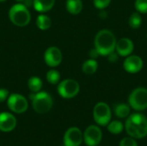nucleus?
I'll use <instances>...</instances> for the list:
<instances>
[{
  "instance_id": "30",
  "label": "nucleus",
  "mask_w": 147,
  "mask_h": 146,
  "mask_svg": "<svg viewBox=\"0 0 147 146\" xmlns=\"http://www.w3.org/2000/svg\"><path fill=\"white\" fill-rule=\"evenodd\" d=\"M33 1H34V0H23V1H22V3H23L26 7L29 8L30 6L33 5Z\"/></svg>"
},
{
  "instance_id": "27",
  "label": "nucleus",
  "mask_w": 147,
  "mask_h": 146,
  "mask_svg": "<svg viewBox=\"0 0 147 146\" xmlns=\"http://www.w3.org/2000/svg\"><path fill=\"white\" fill-rule=\"evenodd\" d=\"M9 96V90L6 89H0V103L5 102Z\"/></svg>"
},
{
  "instance_id": "13",
  "label": "nucleus",
  "mask_w": 147,
  "mask_h": 146,
  "mask_svg": "<svg viewBox=\"0 0 147 146\" xmlns=\"http://www.w3.org/2000/svg\"><path fill=\"white\" fill-rule=\"evenodd\" d=\"M16 126V117L8 112L0 113V131L9 133L13 131Z\"/></svg>"
},
{
  "instance_id": "18",
  "label": "nucleus",
  "mask_w": 147,
  "mask_h": 146,
  "mask_svg": "<svg viewBox=\"0 0 147 146\" xmlns=\"http://www.w3.org/2000/svg\"><path fill=\"white\" fill-rule=\"evenodd\" d=\"M98 68V64L96 59H90L86 61L82 65V71L84 74L86 75H92L94 74Z\"/></svg>"
},
{
  "instance_id": "7",
  "label": "nucleus",
  "mask_w": 147,
  "mask_h": 146,
  "mask_svg": "<svg viewBox=\"0 0 147 146\" xmlns=\"http://www.w3.org/2000/svg\"><path fill=\"white\" fill-rule=\"evenodd\" d=\"M93 118L97 125L102 126H107L112 118V112L109 106L102 102L96 103L93 109Z\"/></svg>"
},
{
  "instance_id": "25",
  "label": "nucleus",
  "mask_w": 147,
  "mask_h": 146,
  "mask_svg": "<svg viewBox=\"0 0 147 146\" xmlns=\"http://www.w3.org/2000/svg\"><path fill=\"white\" fill-rule=\"evenodd\" d=\"M119 146H139L137 141L135 140V139L132 138V137H127L121 139V141L120 142Z\"/></svg>"
},
{
  "instance_id": "29",
  "label": "nucleus",
  "mask_w": 147,
  "mask_h": 146,
  "mask_svg": "<svg viewBox=\"0 0 147 146\" xmlns=\"http://www.w3.org/2000/svg\"><path fill=\"white\" fill-rule=\"evenodd\" d=\"M89 55H90V59H96L98 56H100V54L98 53V52L96 51V48L91 49V50L90 51V52H89Z\"/></svg>"
},
{
  "instance_id": "10",
  "label": "nucleus",
  "mask_w": 147,
  "mask_h": 146,
  "mask_svg": "<svg viewBox=\"0 0 147 146\" xmlns=\"http://www.w3.org/2000/svg\"><path fill=\"white\" fill-rule=\"evenodd\" d=\"M63 59V54L60 49L57 46L48 47L44 53V61L49 67L54 68L59 66Z\"/></svg>"
},
{
  "instance_id": "6",
  "label": "nucleus",
  "mask_w": 147,
  "mask_h": 146,
  "mask_svg": "<svg viewBox=\"0 0 147 146\" xmlns=\"http://www.w3.org/2000/svg\"><path fill=\"white\" fill-rule=\"evenodd\" d=\"M58 93L59 95L65 99L74 98L80 90L79 83L74 79H65L58 83Z\"/></svg>"
},
{
  "instance_id": "19",
  "label": "nucleus",
  "mask_w": 147,
  "mask_h": 146,
  "mask_svg": "<svg viewBox=\"0 0 147 146\" xmlns=\"http://www.w3.org/2000/svg\"><path fill=\"white\" fill-rule=\"evenodd\" d=\"M42 85H43L42 80L39 77L34 76L28 80V87L33 93H37L40 91Z\"/></svg>"
},
{
  "instance_id": "3",
  "label": "nucleus",
  "mask_w": 147,
  "mask_h": 146,
  "mask_svg": "<svg viewBox=\"0 0 147 146\" xmlns=\"http://www.w3.org/2000/svg\"><path fill=\"white\" fill-rule=\"evenodd\" d=\"M9 18L10 22L17 27H25L31 21V15L28 7L22 3L13 4L9 10Z\"/></svg>"
},
{
  "instance_id": "26",
  "label": "nucleus",
  "mask_w": 147,
  "mask_h": 146,
  "mask_svg": "<svg viewBox=\"0 0 147 146\" xmlns=\"http://www.w3.org/2000/svg\"><path fill=\"white\" fill-rule=\"evenodd\" d=\"M110 2L111 0H94L93 1L95 7L98 9H104L109 5Z\"/></svg>"
},
{
  "instance_id": "24",
  "label": "nucleus",
  "mask_w": 147,
  "mask_h": 146,
  "mask_svg": "<svg viewBox=\"0 0 147 146\" xmlns=\"http://www.w3.org/2000/svg\"><path fill=\"white\" fill-rule=\"evenodd\" d=\"M134 6L139 13H147V0H136Z\"/></svg>"
},
{
  "instance_id": "31",
  "label": "nucleus",
  "mask_w": 147,
  "mask_h": 146,
  "mask_svg": "<svg viewBox=\"0 0 147 146\" xmlns=\"http://www.w3.org/2000/svg\"><path fill=\"white\" fill-rule=\"evenodd\" d=\"M15 1H16V3H22L23 0H15Z\"/></svg>"
},
{
  "instance_id": "11",
  "label": "nucleus",
  "mask_w": 147,
  "mask_h": 146,
  "mask_svg": "<svg viewBox=\"0 0 147 146\" xmlns=\"http://www.w3.org/2000/svg\"><path fill=\"white\" fill-rule=\"evenodd\" d=\"M64 146H79L84 141L81 130L76 126L67 129L64 135Z\"/></svg>"
},
{
  "instance_id": "20",
  "label": "nucleus",
  "mask_w": 147,
  "mask_h": 146,
  "mask_svg": "<svg viewBox=\"0 0 147 146\" xmlns=\"http://www.w3.org/2000/svg\"><path fill=\"white\" fill-rule=\"evenodd\" d=\"M114 110L118 118H127L130 114V106L126 103H119L115 105Z\"/></svg>"
},
{
  "instance_id": "16",
  "label": "nucleus",
  "mask_w": 147,
  "mask_h": 146,
  "mask_svg": "<svg viewBox=\"0 0 147 146\" xmlns=\"http://www.w3.org/2000/svg\"><path fill=\"white\" fill-rule=\"evenodd\" d=\"M66 10L71 15H78L83 9L82 0H66Z\"/></svg>"
},
{
  "instance_id": "12",
  "label": "nucleus",
  "mask_w": 147,
  "mask_h": 146,
  "mask_svg": "<svg viewBox=\"0 0 147 146\" xmlns=\"http://www.w3.org/2000/svg\"><path fill=\"white\" fill-rule=\"evenodd\" d=\"M123 67L128 73H138L143 68V60L138 55H129L123 63Z\"/></svg>"
},
{
  "instance_id": "17",
  "label": "nucleus",
  "mask_w": 147,
  "mask_h": 146,
  "mask_svg": "<svg viewBox=\"0 0 147 146\" xmlns=\"http://www.w3.org/2000/svg\"><path fill=\"white\" fill-rule=\"evenodd\" d=\"M36 26L40 30H47L52 26V20L48 15L40 14L36 18Z\"/></svg>"
},
{
  "instance_id": "15",
  "label": "nucleus",
  "mask_w": 147,
  "mask_h": 146,
  "mask_svg": "<svg viewBox=\"0 0 147 146\" xmlns=\"http://www.w3.org/2000/svg\"><path fill=\"white\" fill-rule=\"evenodd\" d=\"M55 4V0H34L33 6L40 13H46L51 10Z\"/></svg>"
},
{
  "instance_id": "9",
  "label": "nucleus",
  "mask_w": 147,
  "mask_h": 146,
  "mask_svg": "<svg viewBox=\"0 0 147 146\" xmlns=\"http://www.w3.org/2000/svg\"><path fill=\"white\" fill-rule=\"evenodd\" d=\"M84 142L88 146H97L102 141V130L97 126L91 125L88 126L84 134Z\"/></svg>"
},
{
  "instance_id": "1",
  "label": "nucleus",
  "mask_w": 147,
  "mask_h": 146,
  "mask_svg": "<svg viewBox=\"0 0 147 146\" xmlns=\"http://www.w3.org/2000/svg\"><path fill=\"white\" fill-rule=\"evenodd\" d=\"M124 128L130 137L135 139H144L147 136V118L140 113L130 114L127 116Z\"/></svg>"
},
{
  "instance_id": "5",
  "label": "nucleus",
  "mask_w": 147,
  "mask_h": 146,
  "mask_svg": "<svg viewBox=\"0 0 147 146\" xmlns=\"http://www.w3.org/2000/svg\"><path fill=\"white\" fill-rule=\"evenodd\" d=\"M129 106L136 111H143L147 108V89L140 87L132 91L128 97Z\"/></svg>"
},
{
  "instance_id": "22",
  "label": "nucleus",
  "mask_w": 147,
  "mask_h": 146,
  "mask_svg": "<svg viewBox=\"0 0 147 146\" xmlns=\"http://www.w3.org/2000/svg\"><path fill=\"white\" fill-rule=\"evenodd\" d=\"M46 78L49 83L53 85L58 84L60 81V73L55 69L49 70L46 74Z\"/></svg>"
},
{
  "instance_id": "32",
  "label": "nucleus",
  "mask_w": 147,
  "mask_h": 146,
  "mask_svg": "<svg viewBox=\"0 0 147 146\" xmlns=\"http://www.w3.org/2000/svg\"><path fill=\"white\" fill-rule=\"evenodd\" d=\"M6 0H0V3H3V2H5Z\"/></svg>"
},
{
  "instance_id": "21",
  "label": "nucleus",
  "mask_w": 147,
  "mask_h": 146,
  "mask_svg": "<svg viewBox=\"0 0 147 146\" xmlns=\"http://www.w3.org/2000/svg\"><path fill=\"white\" fill-rule=\"evenodd\" d=\"M107 126H108V131L115 135H118L121 133L124 130V125L120 120L110 121Z\"/></svg>"
},
{
  "instance_id": "14",
  "label": "nucleus",
  "mask_w": 147,
  "mask_h": 146,
  "mask_svg": "<svg viewBox=\"0 0 147 146\" xmlns=\"http://www.w3.org/2000/svg\"><path fill=\"white\" fill-rule=\"evenodd\" d=\"M134 46L133 41L128 38H122L116 41L115 50L119 56L121 57H127L129 56L134 51Z\"/></svg>"
},
{
  "instance_id": "2",
  "label": "nucleus",
  "mask_w": 147,
  "mask_h": 146,
  "mask_svg": "<svg viewBox=\"0 0 147 146\" xmlns=\"http://www.w3.org/2000/svg\"><path fill=\"white\" fill-rule=\"evenodd\" d=\"M116 39L114 34L108 30H100L95 37V48L101 56H108L115 50Z\"/></svg>"
},
{
  "instance_id": "4",
  "label": "nucleus",
  "mask_w": 147,
  "mask_h": 146,
  "mask_svg": "<svg viewBox=\"0 0 147 146\" xmlns=\"http://www.w3.org/2000/svg\"><path fill=\"white\" fill-rule=\"evenodd\" d=\"M29 98L32 102V107L37 114H46L49 112L53 107V98L50 94L46 91H39L30 94Z\"/></svg>"
},
{
  "instance_id": "28",
  "label": "nucleus",
  "mask_w": 147,
  "mask_h": 146,
  "mask_svg": "<svg viewBox=\"0 0 147 146\" xmlns=\"http://www.w3.org/2000/svg\"><path fill=\"white\" fill-rule=\"evenodd\" d=\"M108 56H109V62H111V63H115V62H117V60H118V59H119V54L117 53V52H115V51L112 52H110Z\"/></svg>"
},
{
  "instance_id": "23",
  "label": "nucleus",
  "mask_w": 147,
  "mask_h": 146,
  "mask_svg": "<svg viewBox=\"0 0 147 146\" xmlns=\"http://www.w3.org/2000/svg\"><path fill=\"white\" fill-rule=\"evenodd\" d=\"M128 23L130 27L134 29L139 28L141 24H142V17L140 15V13L139 12H134L131 15L128 20Z\"/></svg>"
},
{
  "instance_id": "8",
  "label": "nucleus",
  "mask_w": 147,
  "mask_h": 146,
  "mask_svg": "<svg viewBox=\"0 0 147 146\" xmlns=\"http://www.w3.org/2000/svg\"><path fill=\"white\" fill-rule=\"evenodd\" d=\"M7 106L10 111L16 114H23L28 108L27 99L20 94H11L7 99Z\"/></svg>"
}]
</instances>
